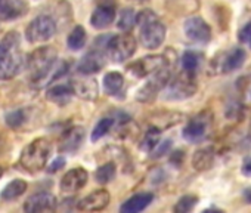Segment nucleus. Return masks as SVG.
I'll return each instance as SVG.
<instances>
[{
	"instance_id": "dca6fc26",
	"label": "nucleus",
	"mask_w": 251,
	"mask_h": 213,
	"mask_svg": "<svg viewBox=\"0 0 251 213\" xmlns=\"http://www.w3.org/2000/svg\"><path fill=\"white\" fill-rule=\"evenodd\" d=\"M111 201V195L106 189H96L81 198L77 204L80 212H100L103 210Z\"/></svg>"
},
{
	"instance_id": "f03ea898",
	"label": "nucleus",
	"mask_w": 251,
	"mask_h": 213,
	"mask_svg": "<svg viewBox=\"0 0 251 213\" xmlns=\"http://www.w3.org/2000/svg\"><path fill=\"white\" fill-rule=\"evenodd\" d=\"M136 26L141 31V43L145 49H157L164 43L166 26L151 9H144L138 14Z\"/></svg>"
},
{
	"instance_id": "4c0bfd02",
	"label": "nucleus",
	"mask_w": 251,
	"mask_h": 213,
	"mask_svg": "<svg viewBox=\"0 0 251 213\" xmlns=\"http://www.w3.org/2000/svg\"><path fill=\"white\" fill-rule=\"evenodd\" d=\"M241 172H242L244 176L251 178V157H248V159L244 160V163H242V166H241Z\"/></svg>"
},
{
	"instance_id": "f257e3e1",
	"label": "nucleus",
	"mask_w": 251,
	"mask_h": 213,
	"mask_svg": "<svg viewBox=\"0 0 251 213\" xmlns=\"http://www.w3.org/2000/svg\"><path fill=\"white\" fill-rule=\"evenodd\" d=\"M23 67L24 59L20 51V39L17 33L11 31L0 42V79H14L20 74Z\"/></svg>"
},
{
	"instance_id": "ddd939ff",
	"label": "nucleus",
	"mask_w": 251,
	"mask_h": 213,
	"mask_svg": "<svg viewBox=\"0 0 251 213\" xmlns=\"http://www.w3.org/2000/svg\"><path fill=\"white\" fill-rule=\"evenodd\" d=\"M87 181H89V172L83 167H74L62 176L59 186L62 192H77L86 186Z\"/></svg>"
},
{
	"instance_id": "f704fd0d",
	"label": "nucleus",
	"mask_w": 251,
	"mask_h": 213,
	"mask_svg": "<svg viewBox=\"0 0 251 213\" xmlns=\"http://www.w3.org/2000/svg\"><path fill=\"white\" fill-rule=\"evenodd\" d=\"M239 40L251 49V21L239 31Z\"/></svg>"
},
{
	"instance_id": "2eb2a0df",
	"label": "nucleus",
	"mask_w": 251,
	"mask_h": 213,
	"mask_svg": "<svg viewBox=\"0 0 251 213\" xmlns=\"http://www.w3.org/2000/svg\"><path fill=\"white\" fill-rule=\"evenodd\" d=\"M247 59V53L241 48H233L229 52L222 53V58L216 61V68L220 73H232L239 70Z\"/></svg>"
},
{
	"instance_id": "c756f323",
	"label": "nucleus",
	"mask_w": 251,
	"mask_h": 213,
	"mask_svg": "<svg viewBox=\"0 0 251 213\" xmlns=\"http://www.w3.org/2000/svg\"><path fill=\"white\" fill-rule=\"evenodd\" d=\"M114 123H115V120H114L112 117H103V119H100V120L96 123V126L93 128L92 135H90V139H92L93 142H96V141H99L100 138H103L106 133H109V131H112Z\"/></svg>"
},
{
	"instance_id": "20e7f679",
	"label": "nucleus",
	"mask_w": 251,
	"mask_h": 213,
	"mask_svg": "<svg viewBox=\"0 0 251 213\" xmlns=\"http://www.w3.org/2000/svg\"><path fill=\"white\" fill-rule=\"evenodd\" d=\"M58 52L52 46H42L33 51L27 58V70L31 83H42L53 70Z\"/></svg>"
},
{
	"instance_id": "f8f14e48",
	"label": "nucleus",
	"mask_w": 251,
	"mask_h": 213,
	"mask_svg": "<svg viewBox=\"0 0 251 213\" xmlns=\"http://www.w3.org/2000/svg\"><path fill=\"white\" fill-rule=\"evenodd\" d=\"M115 15L117 12L114 2H99L90 17V24L96 30H103L115 21Z\"/></svg>"
},
{
	"instance_id": "6ab92c4d",
	"label": "nucleus",
	"mask_w": 251,
	"mask_h": 213,
	"mask_svg": "<svg viewBox=\"0 0 251 213\" xmlns=\"http://www.w3.org/2000/svg\"><path fill=\"white\" fill-rule=\"evenodd\" d=\"M27 5L23 0H0V21H12L23 17Z\"/></svg>"
},
{
	"instance_id": "6e6552de",
	"label": "nucleus",
	"mask_w": 251,
	"mask_h": 213,
	"mask_svg": "<svg viewBox=\"0 0 251 213\" xmlns=\"http://www.w3.org/2000/svg\"><path fill=\"white\" fill-rule=\"evenodd\" d=\"M170 80H172V71L167 64L163 68H160L158 71H155L154 74H151V79L147 81V84L139 89V92L136 95L138 101H141V102L152 101L160 90L166 89V86L169 84Z\"/></svg>"
},
{
	"instance_id": "bb28decb",
	"label": "nucleus",
	"mask_w": 251,
	"mask_h": 213,
	"mask_svg": "<svg viewBox=\"0 0 251 213\" xmlns=\"http://www.w3.org/2000/svg\"><path fill=\"white\" fill-rule=\"evenodd\" d=\"M86 40H87V34H86V30L81 27V26H75L71 33L68 34V39H67V45L71 51H80L84 45H86Z\"/></svg>"
},
{
	"instance_id": "2f4dec72",
	"label": "nucleus",
	"mask_w": 251,
	"mask_h": 213,
	"mask_svg": "<svg viewBox=\"0 0 251 213\" xmlns=\"http://www.w3.org/2000/svg\"><path fill=\"white\" fill-rule=\"evenodd\" d=\"M197 204H198V197L194 195V194H186V195H183V197L179 198V201L176 203V206L173 207V210L176 213H188Z\"/></svg>"
},
{
	"instance_id": "7c9ffc66",
	"label": "nucleus",
	"mask_w": 251,
	"mask_h": 213,
	"mask_svg": "<svg viewBox=\"0 0 251 213\" xmlns=\"http://www.w3.org/2000/svg\"><path fill=\"white\" fill-rule=\"evenodd\" d=\"M201 55L195 51H186L182 58H180V62H182V68L186 70V71H191V73H197L200 65H201Z\"/></svg>"
},
{
	"instance_id": "1a4fd4ad",
	"label": "nucleus",
	"mask_w": 251,
	"mask_h": 213,
	"mask_svg": "<svg viewBox=\"0 0 251 213\" xmlns=\"http://www.w3.org/2000/svg\"><path fill=\"white\" fill-rule=\"evenodd\" d=\"M210 128H211V116H208L207 113H201L194 119H191L189 123L185 126L183 138L191 144H200L208 136Z\"/></svg>"
},
{
	"instance_id": "5701e85b",
	"label": "nucleus",
	"mask_w": 251,
	"mask_h": 213,
	"mask_svg": "<svg viewBox=\"0 0 251 213\" xmlns=\"http://www.w3.org/2000/svg\"><path fill=\"white\" fill-rule=\"evenodd\" d=\"M214 163V150L211 147L200 148L192 156V167L197 172H205L211 169Z\"/></svg>"
},
{
	"instance_id": "b1692460",
	"label": "nucleus",
	"mask_w": 251,
	"mask_h": 213,
	"mask_svg": "<svg viewBox=\"0 0 251 213\" xmlns=\"http://www.w3.org/2000/svg\"><path fill=\"white\" fill-rule=\"evenodd\" d=\"M27 186L28 185L24 179H14L2 189V192H0V198L5 200V201L17 200L27 191Z\"/></svg>"
},
{
	"instance_id": "9b49d317",
	"label": "nucleus",
	"mask_w": 251,
	"mask_h": 213,
	"mask_svg": "<svg viewBox=\"0 0 251 213\" xmlns=\"http://www.w3.org/2000/svg\"><path fill=\"white\" fill-rule=\"evenodd\" d=\"M164 65H167V59L164 55H148L135 61L132 65L127 67V70L136 77H147L154 74Z\"/></svg>"
},
{
	"instance_id": "58836bf2",
	"label": "nucleus",
	"mask_w": 251,
	"mask_h": 213,
	"mask_svg": "<svg viewBox=\"0 0 251 213\" xmlns=\"http://www.w3.org/2000/svg\"><path fill=\"white\" fill-rule=\"evenodd\" d=\"M2 175H3V167L0 166V178H2Z\"/></svg>"
},
{
	"instance_id": "a878e982",
	"label": "nucleus",
	"mask_w": 251,
	"mask_h": 213,
	"mask_svg": "<svg viewBox=\"0 0 251 213\" xmlns=\"http://www.w3.org/2000/svg\"><path fill=\"white\" fill-rule=\"evenodd\" d=\"M117 175V164L114 161H108L102 166H99L95 172V181L100 185L109 184Z\"/></svg>"
},
{
	"instance_id": "f3484780",
	"label": "nucleus",
	"mask_w": 251,
	"mask_h": 213,
	"mask_svg": "<svg viewBox=\"0 0 251 213\" xmlns=\"http://www.w3.org/2000/svg\"><path fill=\"white\" fill-rule=\"evenodd\" d=\"M105 67V55L99 49H93L86 53L77 65V71L81 76H90L99 73Z\"/></svg>"
},
{
	"instance_id": "cd10ccee",
	"label": "nucleus",
	"mask_w": 251,
	"mask_h": 213,
	"mask_svg": "<svg viewBox=\"0 0 251 213\" xmlns=\"http://www.w3.org/2000/svg\"><path fill=\"white\" fill-rule=\"evenodd\" d=\"M136 20H138V14L135 12V9L132 8H124L120 12L118 21H117V27L121 31H129L136 26Z\"/></svg>"
},
{
	"instance_id": "473e14b6",
	"label": "nucleus",
	"mask_w": 251,
	"mask_h": 213,
	"mask_svg": "<svg viewBox=\"0 0 251 213\" xmlns=\"http://www.w3.org/2000/svg\"><path fill=\"white\" fill-rule=\"evenodd\" d=\"M25 120H27V117H25V111H24V110H14V111L8 113L6 117H5L6 125H8L11 129H18V128H21V126L25 123Z\"/></svg>"
},
{
	"instance_id": "a19ab883",
	"label": "nucleus",
	"mask_w": 251,
	"mask_h": 213,
	"mask_svg": "<svg viewBox=\"0 0 251 213\" xmlns=\"http://www.w3.org/2000/svg\"><path fill=\"white\" fill-rule=\"evenodd\" d=\"M250 96H251V92H250Z\"/></svg>"
},
{
	"instance_id": "c85d7f7f",
	"label": "nucleus",
	"mask_w": 251,
	"mask_h": 213,
	"mask_svg": "<svg viewBox=\"0 0 251 213\" xmlns=\"http://www.w3.org/2000/svg\"><path fill=\"white\" fill-rule=\"evenodd\" d=\"M161 129L155 128V126H151L145 135H144V139H142V144H141V150L142 151H147V153H152V150L160 144V136H161Z\"/></svg>"
},
{
	"instance_id": "4468645a",
	"label": "nucleus",
	"mask_w": 251,
	"mask_h": 213,
	"mask_svg": "<svg viewBox=\"0 0 251 213\" xmlns=\"http://www.w3.org/2000/svg\"><path fill=\"white\" fill-rule=\"evenodd\" d=\"M58 206V200L50 192H37L27 198L24 203V212L37 213V212H53Z\"/></svg>"
},
{
	"instance_id": "423d86ee",
	"label": "nucleus",
	"mask_w": 251,
	"mask_h": 213,
	"mask_svg": "<svg viewBox=\"0 0 251 213\" xmlns=\"http://www.w3.org/2000/svg\"><path fill=\"white\" fill-rule=\"evenodd\" d=\"M105 49L108 52V56L114 62H126L135 55L138 49V42L127 31H124V34H118V36L111 34Z\"/></svg>"
},
{
	"instance_id": "ea45409f",
	"label": "nucleus",
	"mask_w": 251,
	"mask_h": 213,
	"mask_svg": "<svg viewBox=\"0 0 251 213\" xmlns=\"http://www.w3.org/2000/svg\"><path fill=\"white\" fill-rule=\"evenodd\" d=\"M250 201H251V192H250Z\"/></svg>"
},
{
	"instance_id": "e433bc0d",
	"label": "nucleus",
	"mask_w": 251,
	"mask_h": 213,
	"mask_svg": "<svg viewBox=\"0 0 251 213\" xmlns=\"http://www.w3.org/2000/svg\"><path fill=\"white\" fill-rule=\"evenodd\" d=\"M64 164H65V159H64V157H56V159L52 161V164L48 167V170H49L50 173H55V172H58L59 169H62Z\"/></svg>"
},
{
	"instance_id": "39448f33",
	"label": "nucleus",
	"mask_w": 251,
	"mask_h": 213,
	"mask_svg": "<svg viewBox=\"0 0 251 213\" xmlns=\"http://www.w3.org/2000/svg\"><path fill=\"white\" fill-rule=\"evenodd\" d=\"M197 73H191L182 68V71L169 81L166 86V99L169 101H183L195 95L197 84Z\"/></svg>"
},
{
	"instance_id": "4be33fe9",
	"label": "nucleus",
	"mask_w": 251,
	"mask_h": 213,
	"mask_svg": "<svg viewBox=\"0 0 251 213\" xmlns=\"http://www.w3.org/2000/svg\"><path fill=\"white\" fill-rule=\"evenodd\" d=\"M74 95V89H73V84L71 83H59V84H55L52 87L48 89L46 92V98L53 102V104H58V105H65L67 102H70V99L73 98Z\"/></svg>"
},
{
	"instance_id": "79ce46f5",
	"label": "nucleus",
	"mask_w": 251,
	"mask_h": 213,
	"mask_svg": "<svg viewBox=\"0 0 251 213\" xmlns=\"http://www.w3.org/2000/svg\"><path fill=\"white\" fill-rule=\"evenodd\" d=\"M138 2H141V0H138Z\"/></svg>"
},
{
	"instance_id": "9d476101",
	"label": "nucleus",
	"mask_w": 251,
	"mask_h": 213,
	"mask_svg": "<svg viewBox=\"0 0 251 213\" xmlns=\"http://www.w3.org/2000/svg\"><path fill=\"white\" fill-rule=\"evenodd\" d=\"M185 36L195 43H208L211 40V28L210 26L200 17H191L183 24Z\"/></svg>"
},
{
	"instance_id": "7ed1b4c3",
	"label": "nucleus",
	"mask_w": 251,
	"mask_h": 213,
	"mask_svg": "<svg viewBox=\"0 0 251 213\" xmlns=\"http://www.w3.org/2000/svg\"><path fill=\"white\" fill-rule=\"evenodd\" d=\"M52 151V144L48 138H36L24 147L18 164L27 173H37L48 164Z\"/></svg>"
},
{
	"instance_id": "aec40b11",
	"label": "nucleus",
	"mask_w": 251,
	"mask_h": 213,
	"mask_svg": "<svg viewBox=\"0 0 251 213\" xmlns=\"http://www.w3.org/2000/svg\"><path fill=\"white\" fill-rule=\"evenodd\" d=\"M154 200V194L152 192H141V194H135L133 197L127 198L120 207V210L123 213H139L142 210H145Z\"/></svg>"
},
{
	"instance_id": "72a5a7b5",
	"label": "nucleus",
	"mask_w": 251,
	"mask_h": 213,
	"mask_svg": "<svg viewBox=\"0 0 251 213\" xmlns=\"http://www.w3.org/2000/svg\"><path fill=\"white\" fill-rule=\"evenodd\" d=\"M172 148V139H167V141H163V142H160L154 150H152V153H154V156L152 157H163L164 154H167L169 153V150Z\"/></svg>"
},
{
	"instance_id": "393cba45",
	"label": "nucleus",
	"mask_w": 251,
	"mask_h": 213,
	"mask_svg": "<svg viewBox=\"0 0 251 213\" xmlns=\"http://www.w3.org/2000/svg\"><path fill=\"white\" fill-rule=\"evenodd\" d=\"M124 86V76L117 71H111L103 77V90L109 96H115Z\"/></svg>"
},
{
	"instance_id": "c9c22d12",
	"label": "nucleus",
	"mask_w": 251,
	"mask_h": 213,
	"mask_svg": "<svg viewBox=\"0 0 251 213\" xmlns=\"http://www.w3.org/2000/svg\"><path fill=\"white\" fill-rule=\"evenodd\" d=\"M185 161V151L183 150H179V151H175L170 154V163L175 166V167H180Z\"/></svg>"
},
{
	"instance_id": "412c9836",
	"label": "nucleus",
	"mask_w": 251,
	"mask_h": 213,
	"mask_svg": "<svg viewBox=\"0 0 251 213\" xmlns=\"http://www.w3.org/2000/svg\"><path fill=\"white\" fill-rule=\"evenodd\" d=\"M71 84L74 89V95H77L78 98L86 101H95L98 98V81L95 79L84 77V79L73 80Z\"/></svg>"
},
{
	"instance_id": "0eeeda50",
	"label": "nucleus",
	"mask_w": 251,
	"mask_h": 213,
	"mask_svg": "<svg viewBox=\"0 0 251 213\" xmlns=\"http://www.w3.org/2000/svg\"><path fill=\"white\" fill-rule=\"evenodd\" d=\"M56 33V23L49 15L36 17L25 28V37L30 43H45Z\"/></svg>"
},
{
	"instance_id": "a211bd4d",
	"label": "nucleus",
	"mask_w": 251,
	"mask_h": 213,
	"mask_svg": "<svg viewBox=\"0 0 251 213\" xmlns=\"http://www.w3.org/2000/svg\"><path fill=\"white\" fill-rule=\"evenodd\" d=\"M84 141V129L81 126H73L67 129L59 141L61 153H75Z\"/></svg>"
}]
</instances>
